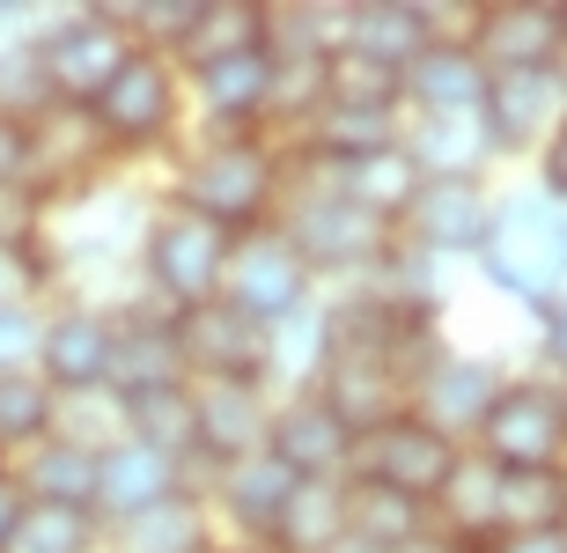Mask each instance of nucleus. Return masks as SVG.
I'll return each mask as SVG.
<instances>
[{"instance_id": "1", "label": "nucleus", "mask_w": 567, "mask_h": 553, "mask_svg": "<svg viewBox=\"0 0 567 553\" xmlns=\"http://www.w3.org/2000/svg\"><path fill=\"white\" fill-rule=\"evenodd\" d=\"M163 199L214 222L221 236L274 229L280 199H288V149L274 133H185L169 149Z\"/></svg>"}, {"instance_id": "2", "label": "nucleus", "mask_w": 567, "mask_h": 553, "mask_svg": "<svg viewBox=\"0 0 567 553\" xmlns=\"http://www.w3.org/2000/svg\"><path fill=\"white\" fill-rule=\"evenodd\" d=\"M480 280L524 318L567 296V207L546 199L538 185H502L494 192V229L480 244Z\"/></svg>"}, {"instance_id": "3", "label": "nucleus", "mask_w": 567, "mask_h": 553, "mask_svg": "<svg viewBox=\"0 0 567 553\" xmlns=\"http://www.w3.org/2000/svg\"><path fill=\"white\" fill-rule=\"evenodd\" d=\"M274 229L295 244V258L310 266V280L324 288V296H339V288H354V280H369V266L383 258V244H391V229H383L377 214H361L347 192L332 185L324 171H302L288 155V199H280Z\"/></svg>"}, {"instance_id": "4", "label": "nucleus", "mask_w": 567, "mask_h": 553, "mask_svg": "<svg viewBox=\"0 0 567 553\" xmlns=\"http://www.w3.org/2000/svg\"><path fill=\"white\" fill-rule=\"evenodd\" d=\"M89 126H96V141H104V155L118 171H126V163H147V155H169L192 133L177 60L133 52V60L111 74V89L89 104Z\"/></svg>"}, {"instance_id": "5", "label": "nucleus", "mask_w": 567, "mask_h": 553, "mask_svg": "<svg viewBox=\"0 0 567 553\" xmlns=\"http://www.w3.org/2000/svg\"><path fill=\"white\" fill-rule=\"evenodd\" d=\"M229 244H236V236H221L214 222H199V214H185V207H169L163 192H155V214H147L133 280H141L147 303H163L169 318H177V310H199V303L221 296Z\"/></svg>"}, {"instance_id": "6", "label": "nucleus", "mask_w": 567, "mask_h": 553, "mask_svg": "<svg viewBox=\"0 0 567 553\" xmlns=\"http://www.w3.org/2000/svg\"><path fill=\"white\" fill-rule=\"evenodd\" d=\"M472 450L502 472H560L567 465V383L538 377V369H508L502 399L486 406Z\"/></svg>"}, {"instance_id": "7", "label": "nucleus", "mask_w": 567, "mask_h": 553, "mask_svg": "<svg viewBox=\"0 0 567 553\" xmlns=\"http://www.w3.org/2000/svg\"><path fill=\"white\" fill-rule=\"evenodd\" d=\"M126 60H133V38L118 30L111 8H52L38 30V74L52 89V104L89 111Z\"/></svg>"}, {"instance_id": "8", "label": "nucleus", "mask_w": 567, "mask_h": 553, "mask_svg": "<svg viewBox=\"0 0 567 553\" xmlns=\"http://www.w3.org/2000/svg\"><path fill=\"white\" fill-rule=\"evenodd\" d=\"M502 383H508V362H494V355H480V347H450V340H442L435 355L421 362L413 391H405V413L427 421L435 436H450L457 450H472V443H480L486 406L502 399Z\"/></svg>"}, {"instance_id": "9", "label": "nucleus", "mask_w": 567, "mask_h": 553, "mask_svg": "<svg viewBox=\"0 0 567 553\" xmlns=\"http://www.w3.org/2000/svg\"><path fill=\"white\" fill-rule=\"evenodd\" d=\"M111 340L118 310L89 296H44V340H38V377L52 399H82L111 383Z\"/></svg>"}, {"instance_id": "10", "label": "nucleus", "mask_w": 567, "mask_h": 553, "mask_svg": "<svg viewBox=\"0 0 567 553\" xmlns=\"http://www.w3.org/2000/svg\"><path fill=\"white\" fill-rule=\"evenodd\" d=\"M324 288L310 280V266L295 258V244L280 229H251L229 244V274H221V303H229L236 318H251L274 332L280 318H295L302 303H317Z\"/></svg>"}, {"instance_id": "11", "label": "nucleus", "mask_w": 567, "mask_h": 553, "mask_svg": "<svg viewBox=\"0 0 567 553\" xmlns=\"http://www.w3.org/2000/svg\"><path fill=\"white\" fill-rule=\"evenodd\" d=\"M457 458L464 450L450 443V436H435V428L413 421V413H391L383 428L354 436V472H347V480H377V488L435 510V494H442V480L457 472Z\"/></svg>"}, {"instance_id": "12", "label": "nucleus", "mask_w": 567, "mask_h": 553, "mask_svg": "<svg viewBox=\"0 0 567 553\" xmlns=\"http://www.w3.org/2000/svg\"><path fill=\"white\" fill-rule=\"evenodd\" d=\"M177 74H185L192 133H266V111H274V52L266 44L177 66Z\"/></svg>"}, {"instance_id": "13", "label": "nucleus", "mask_w": 567, "mask_h": 553, "mask_svg": "<svg viewBox=\"0 0 567 553\" xmlns=\"http://www.w3.org/2000/svg\"><path fill=\"white\" fill-rule=\"evenodd\" d=\"M494 192H502L494 177H421L399 236L413 252L442 258V266H472L486 229H494Z\"/></svg>"}, {"instance_id": "14", "label": "nucleus", "mask_w": 567, "mask_h": 553, "mask_svg": "<svg viewBox=\"0 0 567 553\" xmlns=\"http://www.w3.org/2000/svg\"><path fill=\"white\" fill-rule=\"evenodd\" d=\"M472 60L486 74H553V66H567V0H480Z\"/></svg>"}, {"instance_id": "15", "label": "nucleus", "mask_w": 567, "mask_h": 553, "mask_svg": "<svg viewBox=\"0 0 567 553\" xmlns=\"http://www.w3.org/2000/svg\"><path fill=\"white\" fill-rule=\"evenodd\" d=\"M185 355H177V318H169L163 303H147L133 288L118 303V340H111V399H155V391H185Z\"/></svg>"}, {"instance_id": "16", "label": "nucleus", "mask_w": 567, "mask_h": 553, "mask_svg": "<svg viewBox=\"0 0 567 553\" xmlns=\"http://www.w3.org/2000/svg\"><path fill=\"white\" fill-rule=\"evenodd\" d=\"M567 119V82L553 74H486L480 126L494 141V163H530L553 141V126Z\"/></svg>"}, {"instance_id": "17", "label": "nucleus", "mask_w": 567, "mask_h": 553, "mask_svg": "<svg viewBox=\"0 0 567 553\" xmlns=\"http://www.w3.org/2000/svg\"><path fill=\"white\" fill-rule=\"evenodd\" d=\"M177 355L192 383H266V325L236 318L214 296L199 310H177Z\"/></svg>"}, {"instance_id": "18", "label": "nucleus", "mask_w": 567, "mask_h": 553, "mask_svg": "<svg viewBox=\"0 0 567 553\" xmlns=\"http://www.w3.org/2000/svg\"><path fill=\"white\" fill-rule=\"evenodd\" d=\"M266 458H280L295 480H347L354 472V428L317 391H288V399H274V421H266Z\"/></svg>"}, {"instance_id": "19", "label": "nucleus", "mask_w": 567, "mask_h": 553, "mask_svg": "<svg viewBox=\"0 0 567 553\" xmlns=\"http://www.w3.org/2000/svg\"><path fill=\"white\" fill-rule=\"evenodd\" d=\"M295 488H302V480H295L280 458H266V450H258V458H236V465H221V472L199 480L214 532H221V539H258V546L274 539V524H280V510L295 502Z\"/></svg>"}, {"instance_id": "20", "label": "nucleus", "mask_w": 567, "mask_h": 553, "mask_svg": "<svg viewBox=\"0 0 567 553\" xmlns=\"http://www.w3.org/2000/svg\"><path fill=\"white\" fill-rule=\"evenodd\" d=\"M274 421V391L266 383H192V450H199V480L236 458L266 450Z\"/></svg>"}, {"instance_id": "21", "label": "nucleus", "mask_w": 567, "mask_h": 553, "mask_svg": "<svg viewBox=\"0 0 567 553\" xmlns=\"http://www.w3.org/2000/svg\"><path fill=\"white\" fill-rule=\"evenodd\" d=\"M199 480H192L185 465H169V458H155V450H141L133 436H118L111 450H96V524H133V516L163 510V502H177V494H192Z\"/></svg>"}, {"instance_id": "22", "label": "nucleus", "mask_w": 567, "mask_h": 553, "mask_svg": "<svg viewBox=\"0 0 567 553\" xmlns=\"http://www.w3.org/2000/svg\"><path fill=\"white\" fill-rule=\"evenodd\" d=\"M118 163L104 155V141H96V126H89V111L74 104H44L38 119H30V185L38 192H74V185H96V177H111Z\"/></svg>"}, {"instance_id": "23", "label": "nucleus", "mask_w": 567, "mask_h": 553, "mask_svg": "<svg viewBox=\"0 0 567 553\" xmlns=\"http://www.w3.org/2000/svg\"><path fill=\"white\" fill-rule=\"evenodd\" d=\"M399 149L413 155L421 177H494V141L480 111H421L399 126Z\"/></svg>"}, {"instance_id": "24", "label": "nucleus", "mask_w": 567, "mask_h": 553, "mask_svg": "<svg viewBox=\"0 0 567 553\" xmlns=\"http://www.w3.org/2000/svg\"><path fill=\"white\" fill-rule=\"evenodd\" d=\"M22 502H44V510H89L96 516V450L66 443L60 428L44 436L38 450H22L16 465H8Z\"/></svg>"}, {"instance_id": "25", "label": "nucleus", "mask_w": 567, "mask_h": 553, "mask_svg": "<svg viewBox=\"0 0 567 553\" xmlns=\"http://www.w3.org/2000/svg\"><path fill=\"white\" fill-rule=\"evenodd\" d=\"M413 52H427L421 0H347V44H339V60L405 74Z\"/></svg>"}, {"instance_id": "26", "label": "nucleus", "mask_w": 567, "mask_h": 553, "mask_svg": "<svg viewBox=\"0 0 567 553\" xmlns=\"http://www.w3.org/2000/svg\"><path fill=\"white\" fill-rule=\"evenodd\" d=\"M480 96H486V66L472 60V44H427L399 74L405 119H421V111H480Z\"/></svg>"}, {"instance_id": "27", "label": "nucleus", "mask_w": 567, "mask_h": 553, "mask_svg": "<svg viewBox=\"0 0 567 553\" xmlns=\"http://www.w3.org/2000/svg\"><path fill=\"white\" fill-rule=\"evenodd\" d=\"M435 532L442 539H457V546H486V539L502 532V465H486L480 450H464L457 472L442 480L435 494Z\"/></svg>"}, {"instance_id": "28", "label": "nucleus", "mask_w": 567, "mask_h": 553, "mask_svg": "<svg viewBox=\"0 0 567 553\" xmlns=\"http://www.w3.org/2000/svg\"><path fill=\"white\" fill-rule=\"evenodd\" d=\"M324 355H332V303L317 296V303H302L295 318H280L274 332H266V391H274V399L317 391Z\"/></svg>"}, {"instance_id": "29", "label": "nucleus", "mask_w": 567, "mask_h": 553, "mask_svg": "<svg viewBox=\"0 0 567 553\" xmlns=\"http://www.w3.org/2000/svg\"><path fill=\"white\" fill-rule=\"evenodd\" d=\"M214 539L221 532H214V516H207V494L192 488L177 502H163V510L133 516V524H111L104 553H207Z\"/></svg>"}, {"instance_id": "30", "label": "nucleus", "mask_w": 567, "mask_h": 553, "mask_svg": "<svg viewBox=\"0 0 567 553\" xmlns=\"http://www.w3.org/2000/svg\"><path fill=\"white\" fill-rule=\"evenodd\" d=\"M310 171V163H302ZM347 199H354L361 214H377L383 229L399 236L405 207H413V192H421V171H413V155L405 149H377V155H361V163H339V171H324Z\"/></svg>"}, {"instance_id": "31", "label": "nucleus", "mask_w": 567, "mask_h": 553, "mask_svg": "<svg viewBox=\"0 0 567 553\" xmlns=\"http://www.w3.org/2000/svg\"><path fill=\"white\" fill-rule=\"evenodd\" d=\"M427 524H435V516H427L421 502H405V494L377 488V480H347V532H354L361 546L399 553V546H413Z\"/></svg>"}, {"instance_id": "32", "label": "nucleus", "mask_w": 567, "mask_h": 553, "mask_svg": "<svg viewBox=\"0 0 567 553\" xmlns=\"http://www.w3.org/2000/svg\"><path fill=\"white\" fill-rule=\"evenodd\" d=\"M339 532H347V480H302L266 546L274 553H324Z\"/></svg>"}, {"instance_id": "33", "label": "nucleus", "mask_w": 567, "mask_h": 553, "mask_svg": "<svg viewBox=\"0 0 567 553\" xmlns=\"http://www.w3.org/2000/svg\"><path fill=\"white\" fill-rule=\"evenodd\" d=\"M126 436L199 480V450H192V383L185 391H155V399H126Z\"/></svg>"}, {"instance_id": "34", "label": "nucleus", "mask_w": 567, "mask_h": 553, "mask_svg": "<svg viewBox=\"0 0 567 553\" xmlns=\"http://www.w3.org/2000/svg\"><path fill=\"white\" fill-rule=\"evenodd\" d=\"M251 44H266V0H199V22H192L177 66L221 60V52H251Z\"/></svg>"}, {"instance_id": "35", "label": "nucleus", "mask_w": 567, "mask_h": 553, "mask_svg": "<svg viewBox=\"0 0 567 553\" xmlns=\"http://www.w3.org/2000/svg\"><path fill=\"white\" fill-rule=\"evenodd\" d=\"M52 428H60V399L44 391L38 369H22V377H0V458H8V465H16L22 450H38Z\"/></svg>"}, {"instance_id": "36", "label": "nucleus", "mask_w": 567, "mask_h": 553, "mask_svg": "<svg viewBox=\"0 0 567 553\" xmlns=\"http://www.w3.org/2000/svg\"><path fill=\"white\" fill-rule=\"evenodd\" d=\"M0 553H104V524L89 510H44V502H22L16 532Z\"/></svg>"}, {"instance_id": "37", "label": "nucleus", "mask_w": 567, "mask_h": 553, "mask_svg": "<svg viewBox=\"0 0 567 553\" xmlns=\"http://www.w3.org/2000/svg\"><path fill=\"white\" fill-rule=\"evenodd\" d=\"M502 532H567L560 472H502Z\"/></svg>"}, {"instance_id": "38", "label": "nucleus", "mask_w": 567, "mask_h": 553, "mask_svg": "<svg viewBox=\"0 0 567 553\" xmlns=\"http://www.w3.org/2000/svg\"><path fill=\"white\" fill-rule=\"evenodd\" d=\"M111 16H118V30L133 38V52L177 60L185 38H192V22H199V0H118Z\"/></svg>"}, {"instance_id": "39", "label": "nucleus", "mask_w": 567, "mask_h": 553, "mask_svg": "<svg viewBox=\"0 0 567 553\" xmlns=\"http://www.w3.org/2000/svg\"><path fill=\"white\" fill-rule=\"evenodd\" d=\"M44 222H52V192L0 185V258L38 266V274H44ZM44 296H52V280H44Z\"/></svg>"}, {"instance_id": "40", "label": "nucleus", "mask_w": 567, "mask_h": 553, "mask_svg": "<svg viewBox=\"0 0 567 553\" xmlns=\"http://www.w3.org/2000/svg\"><path fill=\"white\" fill-rule=\"evenodd\" d=\"M44 104H52V89H44V74H38V38L0 44V111H8V119H38Z\"/></svg>"}, {"instance_id": "41", "label": "nucleus", "mask_w": 567, "mask_h": 553, "mask_svg": "<svg viewBox=\"0 0 567 553\" xmlns=\"http://www.w3.org/2000/svg\"><path fill=\"white\" fill-rule=\"evenodd\" d=\"M60 436L82 450H111L126 436V406L111 399V391H82V399H60Z\"/></svg>"}, {"instance_id": "42", "label": "nucleus", "mask_w": 567, "mask_h": 553, "mask_svg": "<svg viewBox=\"0 0 567 553\" xmlns=\"http://www.w3.org/2000/svg\"><path fill=\"white\" fill-rule=\"evenodd\" d=\"M38 340H44V303H8L0 310V377L38 369Z\"/></svg>"}, {"instance_id": "43", "label": "nucleus", "mask_w": 567, "mask_h": 553, "mask_svg": "<svg viewBox=\"0 0 567 553\" xmlns=\"http://www.w3.org/2000/svg\"><path fill=\"white\" fill-rule=\"evenodd\" d=\"M530 332H538V377H553V383H567V296L560 303H546L538 318H530Z\"/></svg>"}, {"instance_id": "44", "label": "nucleus", "mask_w": 567, "mask_h": 553, "mask_svg": "<svg viewBox=\"0 0 567 553\" xmlns=\"http://www.w3.org/2000/svg\"><path fill=\"white\" fill-rule=\"evenodd\" d=\"M530 185L546 192V199H560V207H567V119L553 126V141H546V149L530 155Z\"/></svg>"}, {"instance_id": "45", "label": "nucleus", "mask_w": 567, "mask_h": 553, "mask_svg": "<svg viewBox=\"0 0 567 553\" xmlns=\"http://www.w3.org/2000/svg\"><path fill=\"white\" fill-rule=\"evenodd\" d=\"M0 185H30V119L0 111Z\"/></svg>"}, {"instance_id": "46", "label": "nucleus", "mask_w": 567, "mask_h": 553, "mask_svg": "<svg viewBox=\"0 0 567 553\" xmlns=\"http://www.w3.org/2000/svg\"><path fill=\"white\" fill-rule=\"evenodd\" d=\"M8 303H44V274H38V266L0 258V310H8Z\"/></svg>"}, {"instance_id": "47", "label": "nucleus", "mask_w": 567, "mask_h": 553, "mask_svg": "<svg viewBox=\"0 0 567 553\" xmlns=\"http://www.w3.org/2000/svg\"><path fill=\"white\" fill-rule=\"evenodd\" d=\"M472 553H567V532H494Z\"/></svg>"}, {"instance_id": "48", "label": "nucleus", "mask_w": 567, "mask_h": 553, "mask_svg": "<svg viewBox=\"0 0 567 553\" xmlns=\"http://www.w3.org/2000/svg\"><path fill=\"white\" fill-rule=\"evenodd\" d=\"M16 516H22V494H16V480H0V546L16 532Z\"/></svg>"}, {"instance_id": "49", "label": "nucleus", "mask_w": 567, "mask_h": 553, "mask_svg": "<svg viewBox=\"0 0 567 553\" xmlns=\"http://www.w3.org/2000/svg\"><path fill=\"white\" fill-rule=\"evenodd\" d=\"M399 553H472V546H457V539H442L435 524H427V532L413 539V546H399Z\"/></svg>"}, {"instance_id": "50", "label": "nucleus", "mask_w": 567, "mask_h": 553, "mask_svg": "<svg viewBox=\"0 0 567 553\" xmlns=\"http://www.w3.org/2000/svg\"><path fill=\"white\" fill-rule=\"evenodd\" d=\"M207 553H274V546H258V539H214Z\"/></svg>"}, {"instance_id": "51", "label": "nucleus", "mask_w": 567, "mask_h": 553, "mask_svg": "<svg viewBox=\"0 0 567 553\" xmlns=\"http://www.w3.org/2000/svg\"><path fill=\"white\" fill-rule=\"evenodd\" d=\"M324 553H377V546H361L354 532H339V539H332V546H324Z\"/></svg>"}, {"instance_id": "52", "label": "nucleus", "mask_w": 567, "mask_h": 553, "mask_svg": "<svg viewBox=\"0 0 567 553\" xmlns=\"http://www.w3.org/2000/svg\"><path fill=\"white\" fill-rule=\"evenodd\" d=\"M0 480H8V458H0Z\"/></svg>"}, {"instance_id": "53", "label": "nucleus", "mask_w": 567, "mask_h": 553, "mask_svg": "<svg viewBox=\"0 0 567 553\" xmlns=\"http://www.w3.org/2000/svg\"><path fill=\"white\" fill-rule=\"evenodd\" d=\"M560 480H567V465H560Z\"/></svg>"}]
</instances>
